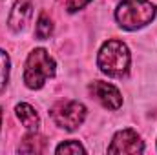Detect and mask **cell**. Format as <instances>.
Returning a JSON list of instances; mask_svg holds the SVG:
<instances>
[{
  "mask_svg": "<svg viewBox=\"0 0 157 155\" xmlns=\"http://www.w3.org/2000/svg\"><path fill=\"white\" fill-rule=\"evenodd\" d=\"M15 115H17V119L20 120V124L26 128L28 133H35V131H39L40 117H39V113H37V110H35L31 104H28V102H20V104H17V106H15Z\"/></svg>",
  "mask_w": 157,
  "mask_h": 155,
  "instance_id": "ba28073f",
  "label": "cell"
},
{
  "mask_svg": "<svg viewBox=\"0 0 157 155\" xmlns=\"http://www.w3.org/2000/svg\"><path fill=\"white\" fill-rule=\"evenodd\" d=\"M53 35V20L46 15V13H40L39 20H37V26H35V37L39 40H46Z\"/></svg>",
  "mask_w": 157,
  "mask_h": 155,
  "instance_id": "30bf717a",
  "label": "cell"
},
{
  "mask_svg": "<svg viewBox=\"0 0 157 155\" xmlns=\"http://www.w3.org/2000/svg\"><path fill=\"white\" fill-rule=\"evenodd\" d=\"M157 7L150 0H122L115 9V20L126 31H137L155 18Z\"/></svg>",
  "mask_w": 157,
  "mask_h": 155,
  "instance_id": "7a4b0ae2",
  "label": "cell"
},
{
  "mask_svg": "<svg viewBox=\"0 0 157 155\" xmlns=\"http://www.w3.org/2000/svg\"><path fill=\"white\" fill-rule=\"evenodd\" d=\"M44 144H46V141H44V137L39 135V131L28 133L24 137L22 144L18 146V152L20 153H40V152H44Z\"/></svg>",
  "mask_w": 157,
  "mask_h": 155,
  "instance_id": "9c48e42d",
  "label": "cell"
},
{
  "mask_svg": "<svg viewBox=\"0 0 157 155\" xmlns=\"http://www.w3.org/2000/svg\"><path fill=\"white\" fill-rule=\"evenodd\" d=\"M49 115L60 130L75 131L86 119V106L78 100H60L49 110Z\"/></svg>",
  "mask_w": 157,
  "mask_h": 155,
  "instance_id": "277c9868",
  "label": "cell"
},
{
  "mask_svg": "<svg viewBox=\"0 0 157 155\" xmlns=\"http://www.w3.org/2000/svg\"><path fill=\"white\" fill-rule=\"evenodd\" d=\"M2 117H4V113H2V108H0V130H2Z\"/></svg>",
  "mask_w": 157,
  "mask_h": 155,
  "instance_id": "5bb4252c",
  "label": "cell"
},
{
  "mask_svg": "<svg viewBox=\"0 0 157 155\" xmlns=\"http://www.w3.org/2000/svg\"><path fill=\"white\" fill-rule=\"evenodd\" d=\"M9 70H11V60H9V55L0 49V91L6 88L7 80H9Z\"/></svg>",
  "mask_w": 157,
  "mask_h": 155,
  "instance_id": "7c38bea8",
  "label": "cell"
},
{
  "mask_svg": "<svg viewBox=\"0 0 157 155\" xmlns=\"http://www.w3.org/2000/svg\"><path fill=\"white\" fill-rule=\"evenodd\" d=\"M130 49L121 40H108L101 46L97 55V66L99 70L113 78H122L130 71Z\"/></svg>",
  "mask_w": 157,
  "mask_h": 155,
  "instance_id": "6da1fadb",
  "label": "cell"
},
{
  "mask_svg": "<svg viewBox=\"0 0 157 155\" xmlns=\"http://www.w3.org/2000/svg\"><path fill=\"white\" fill-rule=\"evenodd\" d=\"M88 91L91 93V97L106 110L115 112L122 106V95L117 88L110 82H102V80H95L88 86Z\"/></svg>",
  "mask_w": 157,
  "mask_h": 155,
  "instance_id": "8992f818",
  "label": "cell"
},
{
  "mask_svg": "<svg viewBox=\"0 0 157 155\" xmlns=\"http://www.w3.org/2000/svg\"><path fill=\"white\" fill-rule=\"evenodd\" d=\"M57 73V62L44 47H35L29 51L24 66V84L29 89H40L48 78Z\"/></svg>",
  "mask_w": 157,
  "mask_h": 155,
  "instance_id": "3957f363",
  "label": "cell"
},
{
  "mask_svg": "<svg viewBox=\"0 0 157 155\" xmlns=\"http://www.w3.org/2000/svg\"><path fill=\"white\" fill-rule=\"evenodd\" d=\"M144 152V142L141 139V135L132 130H121L113 135L110 146H108V153H143Z\"/></svg>",
  "mask_w": 157,
  "mask_h": 155,
  "instance_id": "5b68a950",
  "label": "cell"
},
{
  "mask_svg": "<svg viewBox=\"0 0 157 155\" xmlns=\"http://www.w3.org/2000/svg\"><path fill=\"white\" fill-rule=\"evenodd\" d=\"M91 0H66V9L68 13H77L80 9H84Z\"/></svg>",
  "mask_w": 157,
  "mask_h": 155,
  "instance_id": "4fadbf2b",
  "label": "cell"
},
{
  "mask_svg": "<svg viewBox=\"0 0 157 155\" xmlns=\"http://www.w3.org/2000/svg\"><path fill=\"white\" fill-rule=\"evenodd\" d=\"M33 17V6L29 0H17L11 13H9V18H7V26L13 33H20L28 28L29 20Z\"/></svg>",
  "mask_w": 157,
  "mask_h": 155,
  "instance_id": "52a82bcc",
  "label": "cell"
},
{
  "mask_svg": "<svg viewBox=\"0 0 157 155\" xmlns=\"http://www.w3.org/2000/svg\"><path fill=\"white\" fill-rule=\"evenodd\" d=\"M55 153L62 155V153H86V148L75 141V139H70V141H64V142H60L57 148H55Z\"/></svg>",
  "mask_w": 157,
  "mask_h": 155,
  "instance_id": "8fae6325",
  "label": "cell"
}]
</instances>
